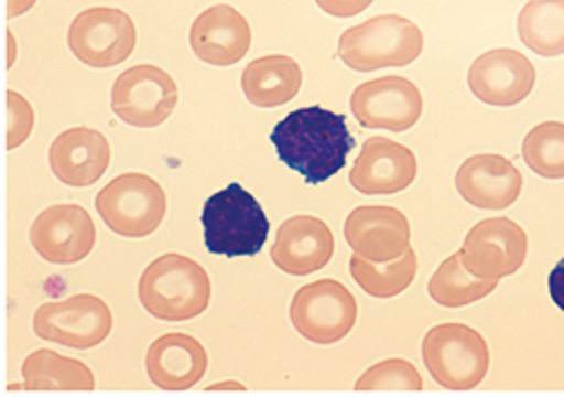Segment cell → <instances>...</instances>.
<instances>
[{
  "label": "cell",
  "mask_w": 564,
  "mask_h": 397,
  "mask_svg": "<svg viewBox=\"0 0 564 397\" xmlns=\"http://www.w3.org/2000/svg\"><path fill=\"white\" fill-rule=\"evenodd\" d=\"M527 167L544 180L564 178V124L544 121L533 126L522 142Z\"/></svg>",
  "instance_id": "cell-27"
},
{
  "label": "cell",
  "mask_w": 564,
  "mask_h": 397,
  "mask_svg": "<svg viewBox=\"0 0 564 397\" xmlns=\"http://www.w3.org/2000/svg\"><path fill=\"white\" fill-rule=\"evenodd\" d=\"M8 43H10V58H8V68H12L14 65V61H17V52H14V34L12 32H8Z\"/></svg>",
  "instance_id": "cell-34"
},
{
  "label": "cell",
  "mask_w": 564,
  "mask_h": 397,
  "mask_svg": "<svg viewBox=\"0 0 564 397\" xmlns=\"http://www.w3.org/2000/svg\"><path fill=\"white\" fill-rule=\"evenodd\" d=\"M498 283L500 281H486V279L473 277L464 268L462 256L457 251L440 265L437 272L429 281V294L442 308L455 310V308H464V305L477 303L479 299L488 297L492 290H498Z\"/></svg>",
  "instance_id": "cell-26"
},
{
  "label": "cell",
  "mask_w": 564,
  "mask_h": 397,
  "mask_svg": "<svg viewBox=\"0 0 564 397\" xmlns=\"http://www.w3.org/2000/svg\"><path fill=\"white\" fill-rule=\"evenodd\" d=\"M50 169L67 186H93L110 167V144L104 132L77 126L67 128L50 147Z\"/></svg>",
  "instance_id": "cell-20"
},
{
  "label": "cell",
  "mask_w": 564,
  "mask_h": 397,
  "mask_svg": "<svg viewBox=\"0 0 564 397\" xmlns=\"http://www.w3.org/2000/svg\"><path fill=\"white\" fill-rule=\"evenodd\" d=\"M240 86L256 108H278L301 93L303 71L292 56L267 54L247 65Z\"/></svg>",
  "instance_id": "cell-22"
},
{
  "label": "cell",
  "mask_w": 564,
  "mask_h": 397,
  "mask_svg": "<svg viewBox=\"0 0 564 397\" xmlns=\"http://www.w3.org/2000/svg\"><path fill=\"white\" fill-rule=\"evenodd\" d=\"M529 238L527 232L511 218L479 221L464 238L459 251L464 268L486 281H500L513 277L527 260Z\"/></svg>",
  "instance_id": "cell-11"
},
{
  "label": "cell",
  "mask_w": 564,
  "mask_h": 397,
  "mask_svg": "<svg viewBox=\"0 0 564 397\" xmlns=\"http://www.w3.org/2000/svg\"><path fill=\"white\" fill-rule=\"evenodd\" d=\"M416 171V158L408 147L388 138H370L351 167L349 182L364 195H392L405 191Z\"/></svg>",
  "instance_id": "cell-19"
},
{
  "label": "cell",
  "mask_w": 564,
  "mask_h": 397,
  "mask_svg": "<svg viewBox=\"0 0 564 397\" xmlns=\"http://www.w3.org/2000/svg\"><path fill=\"white\" fill-rule=\"evenodd\" d=\"M112 312L97 294L47 301L34 312V335L75 351H90L108 340Z\"/></svg>",
  "instance_id": "cell-8"
},
{
  "label": "cell",
  "mask_w": 564,
  "mask_h": 397,
  "mask_svg": "<svg viewBox=\"0 0 564 397\" xmlns=\"http://www.w3.org/2000/svg\"><path fill=\"white\" fill-rule=\"evenodd\" d=\"M549 294L553 303L564 312V258L555 265L549 275Z\"/></svg>",
  "instance_id": "cell-31"
},
{
  "label": "cell",
  "mask_w": 564,
  "mask_h": 397,
  "mask_svg": "<svg viewBox=\"0 0 564 397\" xmlns=\"http://www.w3.org/2000/svg\"><path fill=\"white\" fill-rule=\"evenodd\" d=\"M34 130V108L17 90L6 93V147L14 151L28 142Z\"/></svg>",
  "instance_id": "cell-29"
},
{
  "label": "cell",
  "mask_w": 564,
  "mask_h": 397,
  "mask_svg": "<svg viewBox=\"0 0 564 397\" xmlns=\"http://www.w3.org/2000/svg\"><path fill=\"white\" fill-rule=\"evenodd\" d=\"M357 390H421L423 382L414 364L408 360H383L370 366L359 382Z\"/></svg>",
  "instance_id": "cell-28"
},
{
  "label": "cell",
  "mask_w": 564,
  "mask_h": 397,
  "mask_svg": "<svg viewBox=\"0 0 564 397\" xmlns=\"http://www.w3.org/2000/svg\"><path fill=\"white\" fill-rule=\"evenodd\" d=\"M290 316L299 335L312 344L329 346L351 333L359 316V303L343 283L321 279L294 294Z\"/></svg>",
  "instance_id": "cell-7"
},
{
  "label": "cell",
  "mask_w": 564,
  "mask_h": 397,
  "mask_svg": "<svg viewBox=\"0 0 564 397\" xmlns=\"http://www.w3.org/2000/svg\"><path fill=\"white\" fill-rule=\"evenodd\" d=\"M30 243L43 260L73 265L95 249L97 227L90 214L79 205H52L34 218Z\"/></svg>",
  "instance_id": "cell-13"
},
{
  "label": "cell",
  "mask_w": 564,
  "mask_h": 397,
  "mask_svg": "<svg viewBox=\"0 0 564 397\" xmlns=\"http://www.w3.org/2000/svg\"><path fill=\"white\" fill-rule=\"evenodd\" d=\"M343 232L351 251L379 265L403 256L410 247V221L403 212L386 205L351 210Z\"/></svg>",
  "instance_id": "cell-15"
},
{
  "label": "cell",
  "mask_w": 564,
  "mask_h": 397,
  "mask_svg": "<svg viewBox=\"0 0 564 397\" xmlns=\"http://www.w3.org/2000/svg\"><path fill=\"white\" fill-rule=\"evenodd\" d=\"M419 270V258L412 247L405 249L403 256L383 262V268H379V262H372L359 254L349 258V275L359 283V288L375 297V299H392L405 292Z\"/></svg>",
  "instance_id": "cell-25"
},
{
  "label": "cell",
  "mask_w": 564,
  "mask_h": 397,
  "mask_svg": "<svg viewBox=\"0 0 564 397\" xmlns=\"http://www.w3.org/2000/svg\"><path fill=\"white\" fill-rule=\"evenodd\" d=\"M202 227L210 254L238 258L256 256L264 247L271 223L256 197L242 184L231 182L204 203Z\"/></svg>",
  "instance_id": "cell-3"
},
{
  "label": "cell",
  "mask_w": 564,
  "mask_h": 397,
  "mask_svg": "<svg viewBox=\"0 0 564 397\" xmlns=\"http://www.w3.org/2000/svg\"><path fill=\"white\" fill-rule=\"evenodd\" d=\"M30 390H95V373L88 364L41 348L25 357L21 366Z\"/></svg>",
  "instance_id": "cell-23"
},
{
  "label": "cell",
  "mask_w": 564,
  "mask_h": 397,
  "mask_svg": "<svg viewBox=\"0 0 564 397\" xmlns=\"http://www.w3.org/2000/svg\"><path fill=\"white\" fill-rule=\"evenodd\" d=\"M520 41L538 56L564 54V0H529L518 17Z\"/></svg>",
  "instance_id": "cell-24"
},
{
  "label": "cell",
  "mask_w": 564,
  "mask_h": 397,
  "mask_svg": "<svg viewBox=\"0 0 564 397\" xmlns=\"http://www.w3.org/2000/svg\"><path fill=\"white\" fill-rule=\"evenodd\" d=\"M336 54L355 73L403 68L423 54V34L410 19L383 14L345 30Z\"/></svg>",
  "instance_id": "cell-4"
},
{
  "label": "cell",
  "mask_w": 564,
  "mask_h": 397,
  "mask_svg": "<svg viewBox=\"0 0 564 397\" xmlns=\"http://www.w3.org/2000/svg\"><path fill=\"white\" fill-rule=\"evenodd\" d=\"M95 207L106 227L117 236L147 238L164 223L169 203L162 184L155 178L144 173H123L97 193Z\"/></svg>",
  "instance_id": "cell-6"
},
{
  "label": "cell",
  "mask_w": 564,
  "mask_h": 397,
  "mask_svg": "<svg viewBox=\"0 0 564 397\" xmlns=\"http://www.w3.org/2000/svg\"><path fill=\"white\" fill-rule=\"evenodd\" d=\"M110 106L128 126L155 128L173 115L177 106V84L158 65H132L115 79Z\"/></svg>",
  "instance_id": "cell-9"
},
{
  "label": "cell",
  "mask_w": 564,
  "mask_h": 397,
  "mask_svg": "<svg viewBox=\"0 0 564 397\" xmlns=\"http://www.w3.org/2000/svg\"><path fill=\"white\" fill-rule=\"evenodd\" d=\"M336 249L334 234L316 216H294L280 225L271 245V260L280 272L307 277L332 260Z\"/></svg>",
  "instance_id": "cell-16"
},
{
  "label": "cell",
  "mask_w": 564,
  "mask_h": 397,
  "mask_svg": "<svg viewBox=\"0 0 564 397\" xmlns=\"http://www.w3.org/2000/svg\"><path fill=\"white\" fill-rule=\"evenodd\" d=\"M522 173L518 167L496 153L468 158L455 175V186L464 201L477 210H507L522 193Z\"/></svg>",
  "instance_id": "cell-17"
},
{
  "label": "cell",
  "mask_w": 564,
  "mask_h": 397,
  "mask_svg": "<svg viewBox=\"0 0 564 397\" xmlns=\"http://www.w3.org/2000/svg\"><path fill=\"white\" fill-rule=\"evenodd\" d=\"M225 388H234V390H245V386H242V384H238V382H223V384H216V386H210V390H225Z\"/></svg>",
  "instance_id": "cell-33"
},
{
  "label": "cell",
  "mask_w": 564,
  "mask_h": 397,
  "mask_svg": "<svg viewBox=\"0 0 564 397\" xmlns=\"http://www.w3.org/2000/svg\"><path fill=\"white\" fill-rule=\"evenodd\" d=\"M208 355L186 333H169L155 340L147 353L149 379L162 390H188L204 379Z\"/></svg>",
  "instance_id": "cell-21"
},
{
  "label": "cell",
  "mask_w": 564,
  "mask_h": 397,
  "mask_svg": "<svg viewBox=\"0 0 564 397\" xmlns=\"http://www.w3.org/2000/svg\"><path fill=\"white\" fill-rule=\"evenodd\" d=\"M39 0H8V19H19L30 12Z\"/></svg>",
  "instance_id": "cell-32"
},
{
  "label": "cell",
  "mask_w": 564,
  "mask_h": 397,
  "mask_svg": "<svg viewBox=\"0 0 564 397\" xmlns=\"http://www.w3.org/2000/svg\"><path fill=\"white\" fill-rule=\"evenodd\" d=\"M137 45L132 19L117 8H90L75 17L67 30V47L90 68H115Z\"/></svg>",
  "instance_id": "cell-10"
},
{
  "label": "cell",
  "mask_w": 564,
  "mask_h": 397,
  "mask_svg": "<svg viewBox=\"0 0 564 397\" xmlns=\"http://www.w3.org/2000/svg\"><path fill=\"white\" fill-rule=\"evenodd\" d=\"M349 108L364 128L403 132L421 119L423 97L410 79L388 75L357 86Z\"/></svg>",
  "instance_id": "cell-12"
},
{
  "label": "cell",
  "mask_w": 564,
  "mask_h": 397,
  "mask_svg": "<svg viewBox=\"0 0 564 397\" xmlns=\"http://www.w3.org/2000/svg\"><path fill=\"white\" fill-rule=\"evenodd\" d=\"M314 3L334 19H351L366 12L375 0H314Z\"/></svg>",
  "instance_id": "cell-30"
},
{
  "label": "cell",
  "mask_w": 564,
  "mask_h": 397,
  "mask_svg": "<svg viewBox=\"0 0 564 397\" xmlns=\"http://www.w3.org/2000/svg\"><path fill=\"white\" fill-rule=\"evenodd\" d=\"M188 41L199 61L227 68L247 56L251 47V28L236 8L220 3L204 10L193 21Z\"/></svg>",
  "instance_id": "cell-18"
},
{
  "label": "cell",
  "mask_w": 564,
  "mask_h": 397,
  "mask_svg": "<svg viewBox=\"0 0 564 397\" xmlns=\"http://www.w3.org/2000/svg\"><path fill=\"white\" fill-rule=\"evenodd\" d=\"M421 357L431 377L448 390L479 386L490 366L486 340L466 323L433 325L423 337Z\"/></svg>",
  "instance_id": "cell-5"
},
{
  "label": "cell",
  "mask_w": 564,
  "mask_h": 397,
  "mask_svg": "<svg viewBox=\"0 0 564 397\" xmlns=\"http://www.w3.org/2000/svg\"><path fill=\"white\" fill-rule=\"evenodd\" d=\"M269 140L280 162L314 186L340 173L355 149L345 115L321 106L290 112L275 124Z\"/></svg>",
  "instance_id": "cell-1"
},
{
  "label": "cell",
  "mask_w": 564,
  "mask_h": 397,
  "mask_svg": "<svg viewBox=\"0 0 564 397\" xmlns=\"http://www.w3.org/2000/svg\"><path fill=\"white\" fill-rule=\"evenodd\" d=\"M535 86V68L529 56L511 47L484 52L470 63L468 88L470 93L498 108H509L524 101Z\"/></svg>",
  "instance_id": "cell-14"
},
{
  "label": "cell",
  "mask_w": 564,
  "mask_h": 397,
  "mask_svg": "<svg viewBox=\"0 0 564 397\" xmlns=\"http://www.w3.org/2000/svg\"><path fill=\"white\" fill-rule=\"evenodd\" d=\"M139 301L162 321L195 319L210 303L208 272L184 254H162L141 272Z\"/></svg>",
  "instance_id": "cell-2"
}]
</instances>
